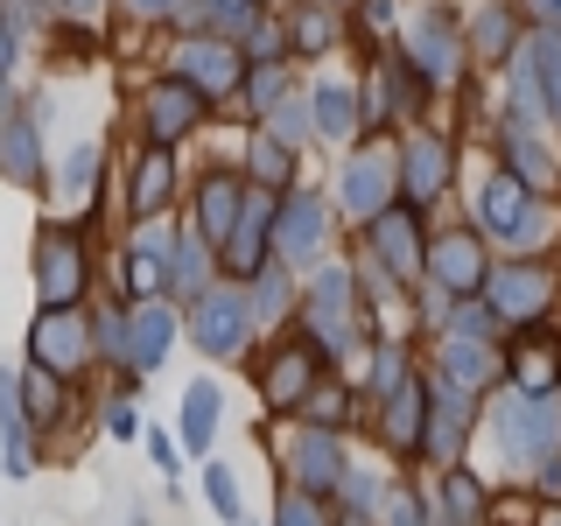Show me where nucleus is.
Returning a JSON list of instances; mask_svg holds the SVG:
<instances>
[{"instance_id":"obj_1","label":"nucleus","mask_w":561,"mask_h":526,"mask_svg":"<svg viewBox=\"0 0 561 526\" xmlns=\"http://www.w3.org/2000/svg\"><path fill=\"white\" fill-rule=\"evenodd\" d=\"M491 428H499V449L513 470H540L561 456V408L554 393H505L499 408H491Z\"/></svg>"},{"instance_id":"obj_2","label":"nucleus","mask_w":561,"mask_h":526,"mask_svg":"<svg viewBox=\"0 0 561 526\" xmlns=\"http://www.w3.org/2000/svg\"><path fill=\"white\" fill-rule=\"evenodd\" d=\"M548 197L540 190H526L519 175H491V183L478 190V232L505 239V245H540L548 239Z\"/></svg>"},{"instance_id":"obj_3","label":"nucleus","mask_w":561,"mask_h":526,"mask_svg":"<svg viewBox=\"0 0 561 526\" xmlns=\"http://www.w3.org/2000/svg\"><path fill=\"white\" fill-rule=\"evenodd\" d=\"M400 190V148H351L337 169V210L351 225H373L379 210H393Z\"/></svg>"},{"instance_id":"obj_4","label":"nucleus","mask_w":561,"mask_h":526,"mask_svg":"<svg viewBox=\"0 0 561 526\" xmlns=\"http://www.w3.org/2000/svg\"><path fill=\"white\" fill-rule=\"evenodd\" d=\"M302 323L316 351H351L365 338L358 330V281H351V267H323L309 281V302H302Z\"/></svg>"},{"instance_id":"obj_5","label":"nucleus","mask_w":561,"mask_h":526,"mask_svg":"<svg viewBox=\"0 0 561 526\" xmlns=\"http://www.w3.org/2000/svg\"><path fill=\"white\" fill-rule=\"evenodd\" d=\"M190 338H197L204 358H239L245 338H253V302H245L239 281L197 295V309H190Z\"/></svg>"},{"instance_id":"obj_6","label":"nucleus","mask_w":561,"mask_h":526,"mask_svg":"<svg viewBox=\"0 0 561 526\" xmlns=\"http://www.w3.org/2000/svg\"><path fill=\"white\" fill-rule=\"evenodd\" d=\"M28 358H35V373L70 379L84 358H92V323H84L78 309H43L28 323Z\"/></svg>"},{"instance_id":"obj_7","label":"nucleus","mask_w":561,"mask_h":526,"mask_svg":"<svg viewBox=\"0 0 561 526\" xmlns=\"http://www.w3.org/2000/svg\"><path fill=\"white\" fill-rule=\"evenodd\" d=\"M175 78H190L204 99H232L245 84V49L225 35H190V43H175Z\"/></svg>"},{"instance_id":"obj_8","label":"nucleus","mask_w":561,"mask_h":526,"mask_svg":"<svg viewBox=\"0 0 561 526\" xmlns=\"http://www.w3.org/2000/svg\"><path fill=\"white\" fill-rule=\"evenodd\" d=\"M35 295H43V309H78L84 295V245L64 225H49L35 239Z\"/></svg>"},{"instance_id":"obj_9","label":"nucleus","mask_w":561,"mask_h":526,"mask_svg":"<svg viewBox=\"0 0 561 526\" xmlns=\"http://www.w3.org/2000/svg\"><path fill=\"white\" fill-rule=\"evenodd\" d=\"M204 92L190 78H154L148 84V99H140V119H148V148H175L183 134H197V119H204Z\"/></svg>"},{"instance_id":"obj_10","label":"nucleus","mask_w":561,"mask_h":526,"mask_svg":"<svg viewBox=\"0 0 561 526\" xmlns=\"http://www.w3.org/2000/svg\"><path fill=\"white\" fill-rule=\"evenodd\" d=\"M323 239H330V210H323L316 190L280 197V210H274V253L288 260V267H309V260L323 253Z\"/></svg>"},{"instance_id":"obj_11","label":"nucleus","mask_w":561,"mask_h":526,"mask_svg":"<svg viewBox=\"0 0 561 526\" xmlns=\"http://www.w3.org/2000/svg\"><path fill=\"white\" fill-rule=\"evenodd\" d=\"M400 57H408L428 84H443L456 64H463V43H456V22L443 8H421L414 22H408V35H400Z\"/></svg>"},{"instance_id":"obj_12","label":"nucleus","mask_w":561,"mask_h":526,"mask_svg":"<svg viewBox=\"0 0 561 526\" xmlns=\"http://www.w3.org/2000/svg\"><path fill=\"white\" fill-rule=\"evenodd\" d=\"M365 232H373V245H379V260H386V274H393V281L428 274V245H421V204H393V210H379Z\"/></svg>"},{"instance_id":"obj_13","label":"nucleus","mask_w":561,"mask_h":526,"mask_svg":"<svg viewBox=\"0 0 561 526\" xmlns=\"http://www.w3.org/2000/svg\"><path fill=\"white\" fill-rule=\"evenodd\" d=\"M428 274H435V288L443 295H484V281H491V260H484V239L478 232H443L428 245Z\"/></svg>"},{"instance_id":"obj_14","label":"nucleus","mask_w":561,"mask_h":526,"mask_svg":"<svg viewBox=\"0 0 561 526\" xmlns=\"http://www.w3.org/2000/svg\"><path fill=\"white\" fill-rule=\"evenodd\" d=\"M484 302H491V316H505V323H534V316H548V302H554V274L548 267H491Z\"/></svg>"},{"instance_id":"obj_15","label":"nucleus","mask_w":561,"mask_h":526,"mask_svg":"<svg viewBox=\"0 0 561 526\" xmlns=\"http://www.w3.org/2000/svg\"><path fill=\"white\" fill-rule=\"evenodd\" d=\"M288 470H295V491H337L344 484V449H337V435L330 428H302L288 443Z\"/></svg>"},{"instance_id":"obj_16","label":"nucleus","mask_w":561,"mask_h":526,"mask_svg":"<svg viewBox=\"0 0 561 526\" xmlns=\"http://www.w3.org/2000/svg\"><path fill=\"white\" fill-rule=\"evenodd\" d=\"M245 175H232V169H210L204 183H197V232L210 239V245H225L232 239V225H239V210H245Z\"/></svg>"},{"instance_id":"obj_17","label":"nucleus","mask_w":561,"mask_h":526,"mask_svg":"<svg viewBox=\"0 0 561 526\" xmlns=\"http://www.w3.org/2000/svg\"><path fill=\"white\" fill-rule=\"evenodd\" d=\"M443 183H449V140L408 134V148H400V190H408V204H435Z\"/></svg>"},{"instance_id":"obj_18","label":"nucleus","mask_w":561,"mask_h":526,"mask_svg":"<svg viewBox=\"0 0 561 526\" xmlns=\"http://www.w3.org/2000/svg\"><path fill=\"white\" fill-rule=\"evenodd\" d=\"M119 288L140 295V302H154V295L169 288V239L162 232H140L127 253H119Z\"/></svg>"},{"instance_id":"obj_19","label":"nucleus","mask_w":561,"mask_h":526,"mask_svg":"<svg viewBox=\"0 0 561 526\" xmlns=\"http://www.w3.org/2000/svg\"><path fill=\"white\" fill-rule=\"evenodd\" d=\"M0 175L22 183V190L43 183V140H35V119L28 113H14L8 127H0Z\"/></svg>"},{"instance_id":"obj_20","label":"nucleus","mask_w":561,"mask_h":526,"mask_svg":"<svg viewBox=\"0 0 561 526\" xmlns=\"http://www.w3.org/2000/svg\"><path fill=\"white\" fill-rule=\"evenodd\" d=\"M463 428H470V393H435L428 400V435H421V449H428L435 464H456Z\"/></svg>"},{"instance_id":"obj_21","label":"nucleus","mask_w":561,"mask_h":526,"mask_svg":"<svg viewBox=\"0 0 561 526\" xmlns=\"http://www.w3.org/2000/svg\"><path fill=\"white\" fill-rule=\"evenodd\" d=\"M169 338H175V316H169L162 302H140V309L127 316V365H134V373H148V365H162Z\"/></svg>"},{"instance_id":"obj_22","label":"nucleus","mask_w":561,"mask_h":526,"mask_svg":"<svg viewBox=\"0 0 561 526\" xmlns=\"http://www.w3.org/2000/svg\"><path fill=\"white\" fill-rule=\"evenodd\" d=\"M499 373V358H491V344L484 338H443V379H449V393H478V386Z\"/></svg>"},{"instance_id":"obj_23","label":"nucleus","mask_w":561,"mask_h":526,"mask_svg":"<svg viewBox=\"0 0 561 526\" xmlns=\"http://www.w3.org/2000/svg\"><path fill=\"white\" fill-rule=\"evenodd\" d=\"M210 253H218V245H210L197 225H190V232H175L169 239V288H183L190 302H197V295L210 288Z\"/></svg>"},{"instance_id":"obj_24","label":"nucleus","mask_w":561,"mask_h":526,"mask_svg":"<svg viewBox=\"0 0 561 526\" xmlns=\"http://www.w3.org/2000/svg\"><path fill=\"white\" fill-rule=\"evenodd\" d=\"M169 190H175V155L148 148L140 169H134V183H127V210H134V218H154V210L169 204Z\"/></svg>"},{"instance_id":"obj_25","label":"nucleus","mask_w":561,"mask_h":526,"mask_svg":"<svg viewBox=\"0 0 561 526\" xmlns=\"http://www.w3.org/2000/svg\"><path fill=\"white\" fill-rule=\"evenodd\" d=\"M386 443L393 449H421V435H428V393H421V379H408L400 393H386Z\"/></svg>"},{"instance_id":"obj_26","label":"nucleus","mask_w":561,"mask_h":526,"mask_svg":"<svg viewBox=\"0 0 561 526\" xmlns=\"http://www.w3.org/2000/svg\"><path fill=\"white\" fill-rule=\"evenodd\" d=\"M260 393L274 400V408H295V400L316 393V351H280L267 365V379H260Z\"/></svg>"},{"instance_id":"obj_27","label":"nucleus","mask_w":561,"mask_h":526,"mask_svg":"<svg viewBox=\"0 0 561 526\" xmlns=\"http://www.w3.org/2000/svg\"><path fill=\"white\" fill-rule=\"evenodd\" d=\"M505 162H513V169H505V175H519V183L526 190H540V197H548V190H561V169L548 162V148H540V140L534 134H505Z\"/></svg>"},{"instance_id":"obj_28","label":"nucleus","mask_w":561,"mask_h":526,"mask_svg":"<svg viewBox=\"0 0 561 526\" xmlns=\"http://www.w3.org/2000/svg\"><path fill=\"white\" fill-rule=\"evenodd\" d=\"M218 408H225V400H218L210 379H197L183 393V421H175V428H183V449H197V456L210 449V435H218Z\"/></svg>"},{"instance_id":"obj_29","label":"nucleus","mask_w":561,"mask_h":526,"mask_svg":"<svg viewBox=\"0 0 561 526\" xmlns=\"http://www.w3.org/2000/svg\"><path fill=\"white\" fill-rule=\"evenodd\" d=\"M245 183L253 190H288L295 183V148H280L274 134H253V148H245Z\"/></svg>"},{"instance_id":"obj_30","label":"nucleus","mask_w":561,"mask_h":526,"mask_svg":"<svg viewBox=\"0 0 561 526\" xmlns=\"http://www.w3.org/2000/svg\"><path fill=\"white\" fill-rule=\"evenodd\" d=\"M513 373H519V393H554L561 379V344L554 338H526L513 351Z\"/></svg>"},{"instance_id":"obj_31","label":"nucleus","mask_w":561,"mask_h":526,"mask_svg":"<svg viewBox=\"0 0 561 526\" xmlns=\"http://www.w3.org/2000/svg\"><path fill=\"white\" fill-rule=\"evenodd\" d=\"M309 113H316V134H330V140H351V134H358V92H351V84H316V105H309Z\"/></svg>"},{"instance_id":"obj_32","label":"nucleus","mask_w":561,"mask_h":526,"mask_svg":"<svg viewBox=\"0 0 561 526\" xmlns=\"http://www.w3.org/2000/svg\"><path fill=\"white\" fill-rule=\"evenodd\" d=\"M505 99H513V127L526 134V127H540L548 119V99H540V78H534V57H513V70H505Z\"/></svg>"},{"instance_id":"obj_33","label":"nucleus","mask_w":561,"mask_h":526,"mask_svg":"<svg viewBox=\"0 0 561 526\" xmlns=\"http://www.w3.org/2000/svg\"><path fill=\"white\" fill-rule=\"evenodd\" d=\"M288 43H295V49H309V57L337 49V8H323V0H302V8L288 14Z\"/></svg>"},{"instance_id":"obj_34","label":"nucleus","mask_w":561,"mask_h":526,"mask_svg":"<svg viewBox=\"0 0 561 526\" xmlns=\"http://www.w3.org/2000/svg\"><path fill=\"white\" fill-rule=\"evenodd\" d=\"M526 57H534V78H540V99H548V119L561 127V35H554V28L526 35Z\"/></svg>"},{"instance_id":"obj_35","label":"nucleus","mask_w":561,"mask_h":526,"mask_svg":"<svg viewBox=\"0 0 561 526\" xmlns=\"http://www.w3.org/2000/svg\"><path fill=\"white\" fill-rule=\"evenodd\" d=\"M513 43H519L513 8H484L478 22H470V49H478L484 64H505V57H513Z\"/></svg>"},{"instance_id":"obj_36","label":"nucleus","mask_w":561,"mask_h":526,"mask_svg":"<svg viewBox=\"0 0 561 526\" xmlns=\"http://www.w3.org/2000/svg\"><path fill=\"white\" fill-rule=\"evenodd\" d=\"M190 14H210L225 43H245L260 28V0H190Z\"/></svg>"},{"instance_id":"obj_37","label":"nucleus","mask_w":561,"mask_h":526,"mask_svg":"<svg viewBox=\"0 0 561 526\" xmlns=\"http://www.w3.org/2000/svg\"><path fill=\"white\" fill-rule=\"evenodd\" d=\"M239 99L253 105V113H274V105L288 99V64H253L245 84H239Z\"/></svg>"},{"instance_id":"obj_38","label":"nucleus","mask_w":561,"mask_h":526,"mask_svg":"<svg viewBox=\"0 0 561 526\" xmlns=\"http://www.w3.org/2000/svg\"><path fill=\"white\" fill-rule=\"evenodd\" d=\"M443 513H449V526H478V519H484V491H478V478H470V470H449Z\"/></svg>"},{"instance_id":"obj_39","label":"nucleus","mask_w":561,"mask_h":526,"mask_svg":"<svg viewBox=\"0 0 561 526\" xmlns=\"http://www.w3.org/2000/svg\"><path fill=\"white\" fill-rule=\"evenodd\" d=\"M92 175H99V148L84 140V148H70V162L57 169V197L64 204H84V197H92Z\"/></svg>"},{"instance_id":"obj_40","label":"nucleus","mask_w":561,"mask_h":526,"mask_svg":"<svg viewBox=\"0 0 561 526\" xmlns=\"http://www.w3.org/2000/svg\"><path fill=\"white\" fill-rule=\"evenodd\" d=\"M344 513L351 519H373V513H386V484L373 478V470H344Z\"/></svg>"},{"instance_id":"obj_41","label":"nucleus","mask_w":561,"mask_h":526,"mask_svg":"<svg viewBox=\"0 0 561 526\" xmlns=\"http://www.w3.org/2000/svg\"><path fill=\"white\" fill-rule=\"evenodd\" d=\"M309 127H316V113H309V105H302V99H295V92H288V99H280V105H274V113H267V134L280 140V148H302V134H309Z\"/></svg>"},{"instance_id":"obj_42","label":"nucleus","mask_w":561,"mask_h":526,"mask_svg":"<svg viewBox=\"0 0 561 526\" xmlns=\"http://www.w3.org/2000/svg\"><path fill=\"white\" fill-rule=\"evenodd\" d=\"M245 302H253V323H280V309H288V267H267Z\"/></svg>"},{"instance_id":"obj_43","label":"nucleus","mask_w":561,"mask_h":526,"mask_svg":"<svg viewBox=\"0 0 561 526\" xmlns=\"http://www.w3.org/2000/svg\"><path fill=\"white\" fill-rule=\"evenodd\" d=\"M204 499H210V513H218L225 526H239V484H232V470H225V464L204 470Z\"/></svg>"},{"instance_id":"obj_44","label":"nucleus","mask_w":561,"mask_h":526,"mask_svg":"<svg viewBox=\"0 0 561 526\" xmlns=\"http://www.w3.org/2000/svg\"><path fill=\"white\" fill-rule=\"evenodd\" d=\"M491 323H499V316H491V302H478V295H463V302L449 309V330H456V338H491Z\"/></svg>"},{"instance_id":"obj_45","label":"nucleus","mask_w":561,"mask_h":526,"mask_svg":"<svg viewBox=\"0 0 561 526\" xmlns=\"http://www.w3.org/2000/svg\"><path fill=\"white\" fill-rule=\"evenodd\" d=\"M274 526H323V505L309 499V491H280V505H274Z\"/></svg>"},{"instance_id":"obj_46","label":"nucleus","mask_w":561,"mask_h":526,"mask_svg":"<svg viewBox=\"0 0 561 526\" xmlns=\"http://www.w3.org/2000/svg\"><path fill=\"white\" fill-rule=\"evenodd\" d=\"M280 43H288V28H274V22H260L253 35H245V64H280Z\"/></svg>"},{"instance_id":"obj_47","label":"nucleus","mask_w":561,"mask_h":526,"mask_svg":"<svg viewBox=\"0 0 561 526\" xmlns=\"http://www.w3.org/2000/svg\"><path fill=\"white\" fill-rule=\"evenodd\" d=\"M408 379H414V373H408V358H400V351L386 344V351H379V365H373V386H379V393H400Z\"/></svg>"},{"instance_id":"obj_48","label":"nucleus","mask_w":561,"mask_h":526,"mask_svg":"<svg viewBox=\"0 0 561 526\" xmlns=\"http://www.w3.org/2000/svg\"><path fill=\"white\" fill-rule=\"evenodd\" d=\"M99 344L113 351L119 365H127V309H105V316H99Z\"/></svg>"},{"instance_id":"obj_49","label":"nucleus","mask_w":561,"mask_h":526,"mask_svg":"<svg viewBox=\"0 0 561 526\" xmlns=\"http://www.w3.org/2000/svg\"><path fill=\"white\" fill-rule=\"evenodd\" d=\"M105 435H113V443H134V435H140V414L127 408V400H113V408H105Z\"/></svg>"},{"instance_id":"obj_50","label":"nucleus","mask_w":561,"mask_h":526,"mask_svg":"<svg viewBox=\"0 0 561 526\" xmlns=\"http://www.w3.org/2000/svg\"><path fill=\"white\" fill-rule=\"evenodd\" d=\"M379 526H428V513H421V505L408 499V491H400V499H386V513H379Z\"/></svg>"},{"instance_id":"obj_51","label":"nucleus","mask_w":561,"mask_h":526,"mask_svg":"<svg viewBox=\"0 0 561 526\" xmlns=\"http://www.w3.org/2000/svg\"><path fill=\"white\" fill-rule=\"evenodd\" d=\"M14 49H22V43H14V28L0 22V84H8V70H14Z\"/></svg>"},{"instance_id":"obj_52","label":"nucleus","mask_w":561,"mask_h":526,"mask_svg":"<svg viewBox=\"0 0 561 526\" xmlns=\"http://www.w3.org/2000/svg\"><path fill=\"white\" fill-rule=\"evenodd\" d=\"M148 456H154L162 470H175V443H169V435H148Z\"/></svg>"},{"instance_id":"obj_53","label":"nucleus","mask_w":561,"mask_h":526,"mask_svg":"<svg viewBox=\"0 0 561 526\" xmlns=\"http://www.w3.org/2000/svg\"><path fill=\"white\" fill-rule=\"evenodd\" d=\"M365 22L386 28V22H393V0H365Z\"/></svg>"},{"instance_id":"obj_54","label":"nucleus","mask_w":561,"mask_h":526,"mask_svg":"<svg viewBox=\"0 0 561 526\" xmlns=\"http://www.w3.org/2000/svg\"><path fill=\"white\" fill-rule=\"evenodd\" d=\"M127 8H134V14H175L183 0H127Z\"/></svg>"},{"instance_id":"obj_55","label":"nucleus","mask_w":561,"mask_h":526,"mask_svg":"<svg viewBox=\"0 0 561 526\" xmlns=\"http://www.w3.org/2000/svg\"><path fill=\"white\" fill-rule=\"evenodd\" d=\"M534 14H548V22H554V35H561V0H534Z\"/></svg>"},{"instance_id":"obj_56","label":"nucleus","mask_w":561,"mask_h":526,"mask_svg":"<svg viewBox=\"0 0 561 526\" xmlns=\"http://www.w3.org/2000/svg\"><path fill=\"white\" fill-rule=\"evenodd\" d=\"M540 484H548V491H561V456H554V464H540Z\"/></svg>"},{"instance_id":"obj_57","label":"nucleus","mask_w":561,"mask_h":526,"mask_svg":"<svg viewBox=\"0 0 561 526\" xmlns=\"http://www.w3.org/2000/svg\"><path fill=\"white\" fill-rule=\"evenodd\" d=\"M57 8H70V14H92V8H99V0H57Z\"/></svg>"},{"instance_id":"obj_58","label":"nucleus","mask_w":561,"mask_h":526,"mask_svg":"<svg viewBox=\"0 0 561 526\" xmlns=\"http://www.w3.org/2000/svg\"><path fill=\"white\" fill-rule=\"evenodd\" d=\"M8 119H14V113H8V84H0V127H8Z\"/></svg>"},{"instance_id":"obj_59","label":"nucleus","mask_w":561,"mask_h":526,"mask_svg":"<svg viewBox=\"0 0 561 526\" xmlns=\"http://www.w3.org/2000/svg\"><path fill=\"white\" fill-rule=\"evenodd\" d=\"M323 8H344V0H323Z\"/></svg>"},{"instance_id":"obj_60","label":"nucleus","mask_w":561,"mask_h":526,"mask_svg":"<svg viewBox=\"0 0 561 526\" xmlns=\"http://www.w3.org/2000/svg\"><path fill=\"white\" fill-rule=\"evenodd\" d=\"M548 526H561V519H548Z\"/></svg>"}]
</instances>
